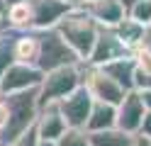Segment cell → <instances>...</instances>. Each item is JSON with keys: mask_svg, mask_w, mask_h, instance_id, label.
I'll list each match as a JSON object with an SVG mask.
<instances>
[{"mask_svg": "<svg viewBox=\"0 0 151 146\" xmlns=\"http://www.w3.org/2000/svg\"><path fill=\"white\" fill-rule=\"evenodd\" d=\"M5 122H7V107H5V100L0 97V132H3Z\"/></svg>", "mask_w": 151, "mask_h": 146, "instance_id": "cell-27", "label": "cell"}, {"mask_svg": "<svg viewBox=\"0 0 151 146\" xmlns=\"http://www.w3.org/2000/svg\"><path fill=\"white\" fill-rule=\"evenodd\" d=\"M112 29H115V34L122 39V44H124L129 51L134 54L137 46H139V42H141V34H144V24L134 22L132 17H124L122 22H117Z\"/></svg>", "mask_w": 151, "mask_h": 146, "instance_id": "cell-17", "label": "cell"}, {"mask_svg": "<svg viewBox=\"0 0 151 146\" xmlns=\"http://www.w3.org/2000/svg\"><path fill=\"white\" fill-rule=\"evenodd\" d=\"M37 32V29H34ZM37 39H39V51H37V61L34 66L39 71H54V68H61V66H71V63H83L78 54L73 51L61 39V34L56 29H39L37 32Z\"/></svg>", "mask_w": 151, "mask_h": 146, "instance_id": "cell-4", "label": "cell"}, {"mask_svg": "<svg viewBox=\"0 0 151 146\" xmlns=\"http://www.w3.org/2000/svg\"><path fill=\"white\" fill-rule=\"evenodd\" d=\"M137 51L151 54V24L144 27V34H141V42H139V46H137Z\"/></svg>", "mask_w": 151, "mask_h": 146, "instance_id": "cell-24", "label": "cell"}, {"mask_svg": "<svg viewBox=\"0 0 151 146\" xmlns=\"http://www.w3.org/2000/svg\"><path fill=\"white\" fill-rule=\"evenodd\" d=\"M0 97L5 100V107H7V122L0 132L3 144H5L34 127L37 114H39V85L27 88V90H17V93H7Z\"/></svg>", "mask_w": 151, "mask_h": 146, "instance_id": "cell-1", "label": "cell"}, {"mask_svg": "<svg viewBox=\"0 0 151 146\" xmlns=\"http://www.w3.org/2000/svg\"><path fill=\"white\" fill-rule=\"evenodd\" d=\"M137 56V71H134V90L151 88V54L134 51Z\"/></svg>", "mask_w": 151, "mask_h": 146, "instance_id": "cell-20", "label": "cell"}, {"mask_svg": "<svg viewBox=\"0 0 151 146\" xmlns=\"http://www.w3.org/2000/svg\"><path fill=\"white\" fill-rule=\"evenodd\" d=\"M88 139L90 146H134L137 144V136L134 134H127L112 127V129H100V132H88Z\"/></svg>", "mask_w": 151, "mask_h": 146, "instance_id": "cell-16", "label": "cell"}, {"mask_svg": "<svg viewBox=\"0 0 151 146\" xmlns=\"http://www.w3.org/2000/svg\"><path fill=\"white\" fill-rule=\"evenodd\" d=\"M37 141H39V134H37V127H32V129H27L24 134H20L17 139L5 141L3 146H37Z\"/></svg>", "mask_w": 151, "mask_h": 146, "instance_id": "cell-23", "label": "cell"}, {"mask_svg": "<svg viewBox=\"0 0 151 146\" xmlns=\"http://www.w3.org/2000/svg\"><path fill=\"white\" fill-rule=\"evenodd\" d=\"M56 32L61 34V39L66 44H68L76 54H78V58L83 63H86V58L90 56V49L93 44H95V37H98V22L88 15L86 5L81 7H71L68 12H66L59 22H56Z\"/></svg>", "mask_w": 151, "mask_h": 146, "instance_id": "cell-2", "label": "cell"}, {"mask_svg": "<svg viewBox=\"0 0 151 146\" xmlns=\"http://www.w3.org/2000/svg\"><path fill=\"white\" fill-rule=\"evenodd\" d=\"M34 127H37L39 139H54V141L59 139L66 129H68L56 105H44V107H39V114H37Z\"/></svg>", "mask_w": 151, "mask_h": 146, "instance_id": "cell-13", "label": "cell"}, {"mask_svg": "<svg viewBox=\"0 0 151 146\" xmlns=\"http://www.w3.org/2000/svg\"><path fill=\"white\" fill-rule=\"evenodd\" d=\"M5 10H7V0H0V27L7 24L5 22Z\"/></svg>", "mask_w": 151, "mask_h": 146, "instance_id": "cell-28", "label": "cell"}, {"mask_svg": "<svg viewBox=\"0 0 151 146\" xmlns=\"http://www.w3.org/2000/svg\"><path fill=\"white\" fill-rule=\"evenodd\" d=\"M83 85L88 88V93L93 95V100L98 102H110V105H119V100L124 97V88H119L107 73H102L98 66H83Z\"/></svg>", "mask_w": 151, "mask_h": 146, "instance_id": "cell-5", "label": "cell"}, {"mask_svg": "<svg viewBox=\"0 0 151 146\" xmlns=\"http://www.w3.org/2000/svg\"><path fill=\"white\" fill-rule=\"evenodd\" d=\"M86 10L98 22V27H115L127 17V7L122 5V0H93L86 3Z\"/></svg>", "mask_w": 151, "mask_h": 146, "instance_id": "cell-11", "label": "cell"}, {"mask_svg": "<svg viewBox=\"0 0 151 146\" xmlns=\"http://www.w3.org/2000/svg\"><path fill=\"white\" fill-rule=\"evenodd\" d=\"M86 3H93V0H86Z\"/></svg>", "mask_w": 151, "mask_h": 146, "instance_id": "cell-33", "label": "cell"}, {"mask_svg": "<svg viewBox=\"0 0 151 146\" xmlns=\"http://www.w3.org/2000/svg\"><path fill=\"white\" fill-rule=\"evenodd\" d=\"M0 146H3V136H0Z\"/></svg>", "mask_w": 151, "mask_h": 146, "instance_id": "cell-32", "label": "cell"}, {"mask_svg": "<svg viewBox=\"0 0 151 146\" xmlns=\"http://www.w3.org/2000/svg\"><path fill=\"white\" fill-rule=\"evenodd\" d=\"M83 66L86 63H71L46 71L39 83V107L56 105L66 95H71L78 85H83Z\"/></svg>", "mask_w": 151, "mask_h": 146, "instance_id": "cell-3", "label": "cell"}, {"mask_svg": "<svg viewBox=\"0 0 151 146\" xmlns=\"http://www.w3.org/2000/svg\"><path fill=\"white\" fill-rule=\"evenodd\" d=\"M117 124V107L110 102H98L93 100L88 122H86V132H100V129H112Z\"/></svg>", "mask_w": 151, "mask_h": 146, "instance_id": "cell-14", "label": "cell"}, {"mask_svg": "<svg viewBox=\"0 0 151 146\" xmlns=\"http://www.w3.org/2000/svg\"><path fill=\"white\" fill-rule=\"evenodd\" d=\"M44 78V71H39L32 63H20L15 61L5 68V73L0 76V95L27 90V88H37Z\"/></svg>", "mask_w": 151, "mask_h": 146, "instance_id": "cell-7", "label": "cell"}, {"mask_svg": "<svg viewBox=\"0 0 151 146\" xmlns=\"http://www.w3.org/2000/svg\"><path fill=\"white\" fill-rule=\"evenodd\" d=\"M98 68H100L102 73H107L119 88H124V90H134V71H137V56L134 54L112 58V61L102 63Z\"/></svg>", "mask_w": 151, "mask_h": 146, "instance_id": "cell-12", "label": "cell"}, {"mask_svg": "<svg viewBox=\"0 0 151 146\" xmlns=\"http://www.w3.org/2000/svg\"><path fill=\"white\" fill-rule=\"evenodd\" d=\"M139 97H141V102H144L146 110H151V88H144V90H139Z\"/></svg>", "mask_w": 151, "mask_h": 146, "instance_id": "cell-26", "label": "cell"}, {"mask_svg": "<svg viewBox=\"0 0 151 146\" xmlns=\"http://www.w3.org/2000/svg\"><path fill=\"white\" fill-rule=\"evenodd\" d=\"M144 112H146V107L139 97V90H127L117 105V124L115 127L127 134H137L141 119H144Z\"/></svg>", "mask_w": 151, "mask_h": 146, "instance_id": "cell-10", "label": "cell"}, {"mask_svg": "<svg viewBox=\"0 0 151 146\" xmlns=\"http://www.w3.org/2000/svg\"><path fill=\"white\" fill-rule=\"evenodd\" d=\"M137 136V144L134 146H151V139H149V136H141V134H134Z\"/></svg>", "mask_w": 151, "mask_h": 146, "instance_id": "cell-29", "label": "cell"}, {"mask_svg": "<svg viewBox=\"0 0 151 146\" xmlns=\"http://www.w3.org/2000/svg\"><path fill=\"white\" fill-rule=\"evenodd\" d=\"M63 3H68L71 7H81V5H86V0H63Z\"/></svg>", "mask_w": 151, "mask_h": 146, "instance_id": "cell-31", "label": "cell"}, {"mask_svg": "<svg viewBox=\"0 0 151 146\" xmlns=\"http://www.w3.org/2000/svg\"><path fill=\"white\" fill-rule=\"evenodd\" d=\"M127 17H132L139 24H151V0H134L127 7Z\"/></svg>", "mask_w": 151, "mask_h": 146, "instance_id": "cell-21", "label": "cell"}, {"mask_svg": "<svg viewBox=\"0 0 151 146\" xmlns=\"http://www.w3.org/2000/svg\"><path fill=\"white\" fill-rule=\"evenodd\" d=\"M29 3V29H51L71 10L63 0H27Z\"/></svg>", "mask_w": 151, "mask_h": 146, "instance_id": "cell-9", "label": "cell"}, {"mask_svg": "<svg viewBox=\"0 0 151 146\" xmlns=\"http://www.w3.org/2000/svg\"><path fill=\"white\" fill-rule=\"evenodd\" d=\"M59 112L63 117L66 127H73V129H86L90 107H93V95L88 93L86 85H78L71 95H66L63 100L56 102Z\"/></svg>", "mask_w": 151, "mask_h": 146, "instance_id": "cell-6", "label": "cell"}, {"mask_svg": "<svg viewBox=\"0 0 151 146\" xmlns=\"http://www.w3.org/2000/svg\"><path fill=\"white\" fill-rule=\"evenodd\" d=\"M20 29L15 27H7L3 24L0 27V76L5 73V68L15 63V37Z\"/></svg>", "mask_w": 151, "mask_h": 146, "instance_id": "cell-18", "label": "cell"}, {"mask_svg": "<svg viewBox=\"0 0 151 146\" xmlns=\"http://www.w3.org/2000/svg\"><path fill=\"white\" fill-rule=\"evenodd\" d=\"M37 146H59V144H56L54 139H39V141H37Z\"/></svg>", "mask_w": 151, "mask_h": 146, "instance_id": "cell-30", "label": "cell"}, {"mask_svg": "<svg viewBox=\"0 0 151 146\" xmlns=\"http://www.w3.org/2000/svg\"><path fill=\"white\" fill-rule=\"evenodd\" d=\"M37 51H39V39H37L34 29H20L15 37V61L20 63H32L37 61Z\"/></svg>", "mask_w": 151, "mask_h": 146, "instance_id": "cell-15", "label": "cell"}, {"mask_svg": "<svg viewBox=\"0 0 151 146\" xmlns=\"http://www.w3.org/2000/svg\"><path fill=\"white\" fill-rule=\"evenodd\" d=\"M137 134H141V136H149L151 139V110H146L144 112V119H141V124H139V132Z\"/></svg>", "mask_w": 151, "mask_h": 146, "instance_id": "cell-25", "label": "cell"}, {"mask_svg": "<svg viewBox=\"0 0 151 146\" xmlns=\"http://www.w3.org/2000/svg\"><path fill=\"white\" fill-rule=\"evenodd\" d=\"M132 51L122 44V39L115 34L112 27H100L98 29V37H95V44L90 49V56L86 58L88 66H102L112 61V58H119V56H129Z\"/></svg>", "mask_w": 151, "mask_h": 146, "instance_id": "cell-8", "label": "cell"}, {"mask_svg": "<svg viewBox=\"0 0 151 146\" xmlns=\"http://www.w3.org/2000/svg\"><path fill=\"white\" fill-rule=\"evenodd\" d=\"M5 22H7V27H15V29H29V3L27 0L7 3Z\"/></svg>", "mask_w": 151, "mask_h": 146, "instance_id": "cell-19", "label": "cell"}, {"mask_svg": "<svg viewBox=\"0 0 151 146\" xmlns=\"http://www.w3.org/2000/svg\"><path fill=\"white\" fill-rule=\"evenodd\" d=\"M59 146H90V139H88V132L86 129H73L68 127L59 139H56Z\"/></svg>", "mask_w": 151, "mask_h": 146, "instance_id": "cell-22", "label": "cell"}]
</instances>
